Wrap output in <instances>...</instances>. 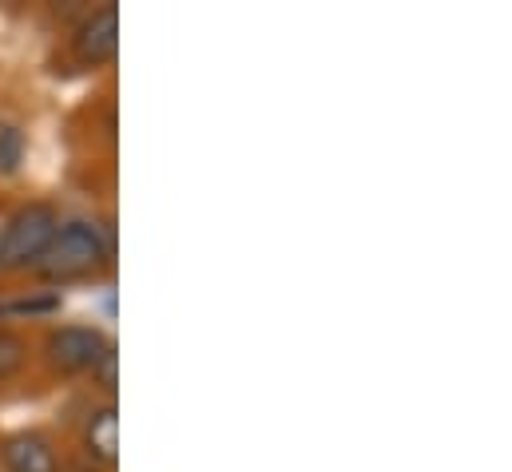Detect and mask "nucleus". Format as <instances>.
Masks as SVG:
<instances>
[{"instance_id": "9", "label": "nucleus", "mask_w": 512, "mask_h": 472, "mask_svg": "<svg viewBox=\"0 0 512 472\" xmlns=\"http://www.w3.org/2000/svg\"><path fill=\"white\" fill-rule=\"evenodd\" d=\"M8 314H56L60 310V294H36V298H16V302H4Z\"/></svg>"}, {"instance_id": "4", "label": "nucleus", "mask_w": 512, "mask_h": 472, "mask_svg": "<svg viewBox=\"0 0 512 472\" xmlns=\"http://www.w3.org/2000/svg\"><path fill=\"white\" fill-rule=\"evenodd\" d=\"M116 48H120V12L116 4H104L96 8L92 16H84L72 32V52L80 64L88 68H104L116 60Z\"/></svg>"}, {"instance_id": "5", "label": "nucleus", "mask_w": 512, "mask_h": 472, "mask_svg": "<svg viewBox=\"0 0 512 472\" xmlns=\"http://www.w3.org/2000/svg\"><path fill=\"white\" fill-rule=\"evenodd\" d=\"M0 465H4V472H60L52 441L44 433H32V429L0 441Z\"/></svg>"}, {"instance_id": "8", "label": "nucleus", "mask_w": 512, "mask_h": 472, "mask_svg": "<svg viewBox=\"0 0 512 472\" xmlns=\"http://www.w3.org/2000/svg\"><path fill=\"white\" fill-rule=\"evenodd\" d=\"M24 361H28V342L12 330H0V381L16 377L24 369Z\"/></svg>"}, {"instance_id": "6", "label": "nucleus", "mask_w": 512, "mask_h": 472, "mask_svg": "<svg viewBox=\"0 0 512 472\" xmlns=\"http://www.w3.org/2000/svg\"><path fill=\"white\" fill-rule=\"evenodd\" d=\"M84 445H88V453L100 465H116V453H120V417H116V405L112 401L100 405L96 413H88Z\"/></svg>"}, {"instance_id": "10", "label": "nucleus", "mask_w": 512, "mask_h": 472, "mask_svg": "<svg viewBox=\"0 0 512 472\" xmlns=\"http://www.w3.org/2000/svg\"><path fill=\"white\" fill-rule=\"evenodd\" d=\"M116 377H120V350H116V342H112V350L100 357V365L92 369V381H100V385H104V393L112 397V393H116V385H120Z\"/></svg>"}, {"instance_id": "1", "label": "nucleus", "mask_w": 512, "mask_h": 472, "mask_svg": "<svg viewBox=\"0 0 512 472\" xmlns=\"http://www.w3.org/2000/svg\"><path fill=\"white\" fill-rule=\"evenodd\" d=\"M112 254H116V235L108 223L72 215V219H60V231L32 274H40L44 282H76L104 270Z\"/></svg>"}, {"instance_id": "7", "label": "nucleus", "mask_w": 512, "mask_h": 472, "mask_svg": "<svg viewBox=\"0 0 512 472\" xmlns=\"http://www.w3.org/2000/svg\"><path fill=\"white\" fill-rule=\"evenodd\" d=\"M24 163V131L16 123H0V175H16Z\"/></svg>"}, {"instance_id": "11", "label": "nucleus", "mask_w": 512, "mask_h": 472, "mask_svg": "<svg viewBox=\"0 0 512 472\" xmlns=\"http://www.w3.org/2000/svg\"><path fill=\"white\" fill-rule=\"evenodd\" d=\"M0 318H8V310H4V302H0Z\"/></svg>"}, {"instance_id": "3", "label": "nucleus", "mask_w": 512, "mask_h": 472, "mask_svg": "<svg viewBox=\"0 0 512 472\" xmlns=\"http://www.w3.org/2000/svg\"><path fill=\"white\" fill-rule=\"evenodd\" d=\"M112 350V338L100 326H56L44 338V357L56 373L80 377L100 365V357Z\"/></svg>"}, {"instance_id": "2", "label": "nucleus", "mask_w": 512, "mask_h": 472, "mask_svg": "<svg viewBox=\"0 0 512 472\" xmlns=\"http://www.w3.org/2000/svg\"><path fill=\"white\" fill-rule=\"evenodd\" d=\"M60 211L44 199L16 207L4 223H0V270L4 274H24L36 270L40 258L48 254L52 238L60 231Z\"/></svg>"}]
</instances>
